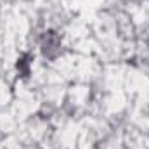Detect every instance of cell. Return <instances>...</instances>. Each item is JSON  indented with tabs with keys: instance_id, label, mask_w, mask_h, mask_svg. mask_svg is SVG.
I'll return each instance as SVG.
<instances>
[{
	"instance_id": "cell-1",
	"label": "cell",
	"mask_w": 149,
	"mask_h": 149,
	"mask_svg": "<svg viewBox=\"0 0 149 149\" xmlns=\"http://www.w3.org/2000/svg\"><path fill=\"white\" fill-rule=\"evenodd\" d=\"M17 70H21L24 74H28V61H26V59H21V61L17 63Z\"/></svg>"
}]
</instances>
